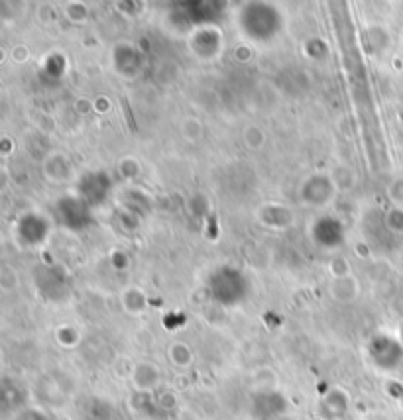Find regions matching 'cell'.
<instances>
[{"label":"cell","mask_w":403,"mask_h":420,"mask_svg":"<svg viewBox=\"0 0 403 420\" xmlns=\"http://www.w3.org/2000/svg\"><path fill=\"white\" fill-rule=\"evenodd\" d=\"M287 411V399L278 391H260L252 397L250 412L256 420H278Z\"/></svg>","instance_id":"obj_1"},{"label":"cell","mask_w":403,"mask_h":420,"mask_svg":"<svg viewBox=\"0 0 403 420\" xmlns=\"http://www.w3.org/2000/svg\"><path fill=\"white\" fill-rule=\"evenodd\" d=\"M370 358H372L378 369L392 371V369L399 366V361L403 358V349L392 338H382L380 336V338H376L370 344Z\"/></svg>","instance_id":"obj_2"},{"label":"cell","mask_w":403,"mask_h":420,"mask_svg":"<svg viewBox=\"0 0 403 420\" xmlns=\"http://www.w3.org/2000/svg\"><path fill=\"white\" fill-rule=\"evenodd\" d=\"M171 358L180 366H187V364H191V352L183 346H177V348L171 349Z\"/></svg>","instance_id":"obj_5"},{"label":"cell","mask_w":403,"mask_h":420,"mask_svg":"<svg viewBox=\"0 0 403 420\" xmlns=\"http://www.w3.org/2000/svg\"><path fill=\"white\" fill-rule=\"evenodd\" d=\"M134 381L142 391H150V389L156 387V381H160V373H158V369H153V367L142 366L136 369Z\"/></svg>","instance_id":"obj_4"},{"label":"cell","mask_w":403,"mask_h":420,"mask_svg":"<svg viewBox=\"0 0 403 420\" xmlns=\"http://www.w3.org/2000/svg\"><path fill=\"white\" fill-rule=\"evenodd\" d=\"M14 420H45V416L40 411H34V409H28V411H22Z\"/></svg>","instance_id":"obj_6"},{"label":"cell","mask_w":403,"mask_h":420,"mask_svg":"<svg viewBox=\"0 0 403 420\" xmlns=\"http://www.w3.org/2000/svg\"><path fill=\"white\" fill-rule=\"evenodd\" d=\"M346 411H349V397L342 393L341 389H332L331 393L322 399V414L327 419H342Z\"/></svg>","instance_id":"obj_3"}]
</instances>
